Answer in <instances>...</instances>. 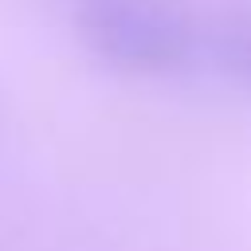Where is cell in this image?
Returning a JSON list of instances; mask_svg holds the SVG:
<instances>
[{"label":"cell","mask_w":251,"mask_h":251,"mask_svg":"<svg viewBox=\"0 0 251 251\" xmlns=\"http://www.w3.org/2000/svg\"><path fill=\"white\" fill-rule=\"evenodd\" d=\"M78 39L118 71L169 75L196 51L192 20L169 0H82Z\"/></svg>","instance_id":"obj_1"},{"label":"cell","mask_w":251,"mask_h":251,"mask_svg":"<svg viewBox=\"0 0 251 251\" xmlns=\"http://www.w3.org/2000/svg\"><path fill=\"white\" fill-rule=\"evenodd\" d=\"M204 51H208V63L231 86L251 94V8L224 12L220 20H212L204 35Z\"/></svg>","instance_id":"obj_2"}]
</instances>
